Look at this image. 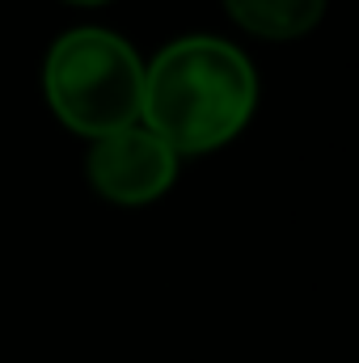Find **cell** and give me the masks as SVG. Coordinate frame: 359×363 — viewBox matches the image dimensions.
<instances>
[{
  "mask_svg": "<svg viewBox=\"0 0 359 363\" xmlns=\"http://www.w3.org/2000/svg\"><path fill=\"white\" fill-rule=\"evenodd\" d=\"M258 106V77L250 60L207 34H190L144 64V114L174 152H211L237 140Z\"/></svg>",
  "mask_w": 359,
  "mask_h": 363,
  "instance_id": "1",
  "label": "cell"
},
{
  "mask_svg": "<svg viewBox=\"0 0 359 363\" xmlns=\"http://www.w3.org/2000/svg\"><path fill=\"white\" fill-rule=\"evenodd\" d=\"M224 9L254 38L292 43V38H304L309 30H317L326 0H224Z\"/></svg>",
  "mask_w": 359,
  "mask_h": 363,
  "instance_id": "4",
  "label": "cell"
},
{
  "mask_svg": "<svg viewBox=\"0 0 359 363\" xmlns=\"http://www.w3.org/2000/svg\"><path fill=\"white\" fill-rule=\"evenodd\" d=\"M68 4H106V0H68Z\"/></svg>",
  "mask_w": 359,
  "mask_h": 363,
  "instance_id": "5",
  "label": "cell"
},
{
  "mask_svg": "<svg viewBox=\"0 0 359 363\" xmlns=\"http://www.w3.org/2000/svg\"><path fill=\"white\" fill-rule=\"evenodd\" d=\"M178 178V152L144 123L110 131L89 148V182L93 190L118 207L157 203Z\"/></svg>",
  "mask_w": 359,
  "mask_h": 363,
  "instance_id": "3",
  "label": "cell"
},
{
  "mask_svg": "<svg viewBox=\"0 0 359 363\" xmlns=\"http://www.w3.org/2000/svg\"><path fill=\"white\" fill-rule=\"evenodd\" d=\"M43 89L68 131L101 140L140 123L144 64L118 34L101 26H81L47 51Z\"/></svg>",
  "mask_w": 359,
  "mask_h": 363,
  "instance_id": "2",
  "label": "cell"
}]
</instances>
